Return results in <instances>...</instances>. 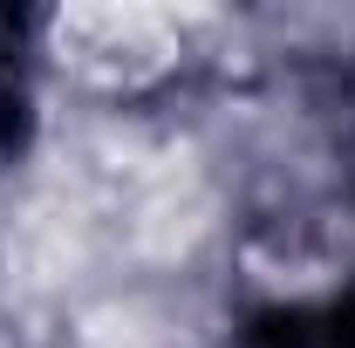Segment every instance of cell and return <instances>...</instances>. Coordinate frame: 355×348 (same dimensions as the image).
Returning a JSON list of instances; mask_svg holds the SVG:
<instances>
[{
	"label": "cell",
	"mask_w": 355,
	"mask_h": 348,
	"mask_svg": "<svg viewBox=\"0 0 355 348\" xmlns=\"http://www.w3.org/2000/svg\"><path fill=\"white\" fill-rule=\"evenodd\" d=\"M205 212H212V205H205L198 191L164 184V191H157V198L137 212V246H144V253H157V260H178V253H184V246H191V239L212 225Z\"/></svg>",
	"instance_id": "obj_2"
},
{
	"label": "cell",
	"mask_w": 355,
	"mask_h": 348,
	"mask_svg": "<svg viewBox=\"0 0 355 348\" xmlns=\"http://www.w3.org/2000/svg\"><path fill=\"white\" fill-rule=\"evenodd\" d=\"M55 48L96 82H144L178 55V35L150 7H69L55 21Z\"/></svg>",
	"instance_id": "obj_1"
},
{
	"label": "cell",
	"mask_w": 355,
	"mask_h": 348,
	"mask_svg": "<svg viewBox=\"0 0 355 348\" xmlns=\"http://www.w3.org/2000/svg\"><path fill=\"white\" fill-rule=\"evenodd\" d=\"M83 342L89 348H150V328L137 321V314H89V328H83Z\"/></svg>",
	"instance_id": "obj_4"
},
{
	"label": "cell",
	"mask_w": 355,
	"mask_h": 348,
	"mask_svg": "<svg viewBox=\"0 0 355 348\" xmlns=\"http://www.w3.org/2000/svg\"><path fill=\"white\" fill-rule=\"evenodd\" d=\"M14 260H21V273L28 280H62L69 266H76V225L62 212H28V218H14Z\"/></svg>",
	"instance_id": "obj_3"
}]
</instances>
